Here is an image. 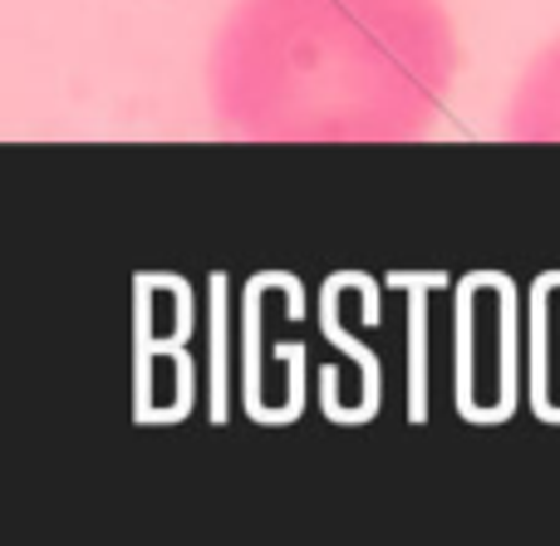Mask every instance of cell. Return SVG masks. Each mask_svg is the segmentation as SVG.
<instances>
[{"label": "cell", "mask_w": 560, "mask_h": 546, "mask_svg": "<svg viewBox=\"0 0 560 546\" xmlns=\"http://www.w3.org/2000/svg\"><path fill=\"white\" fill-rule=\"evenodd\" d=\"M457 74L447 0H232L202 59L207 114L232 143H418Z\"/></svg>", "instance_id": "1"}, {"label": "cell", "mask_w": 560, "mask_h": 546, "mask_svg": "<svg viewBox=\"0 0 560 546\" xmlns=\"http://www.w3.org/2000/svg\"><path fill=\"white\" fill-rule=\"evenodd\" d=\"M502 143H560V35L522 65L497 118Z\"/></svg>", "instance_id": "2"}]
</instances>
